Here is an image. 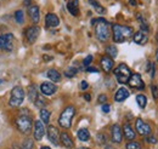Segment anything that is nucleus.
Returning a JSON list of instances; mask_svg holds the SVG:
<instances>
[{"label":"nucleus","instance_id":"nucleus-1","mask_svg":"<svg viewBox=\"0 0 158 149\" xmlns=\"http://www.w3.org/2000/svg\"><path fill=\"white\" fill-rule=\"evenodd\" d=\"M91 24L95 27V35L100 41L105 42L111 37V24L105 18H94Z\"/></svg>","mask_w":158,"mask_h":149},{"label":"nucleus","instance_id":"nucleus-2","mask_svg":"<svg viewBox=\"0 0 158 149\" xmlns=\"http://www.w3.org/2000/svg\"><path fill=\"white\" fill-rule=\"evenodd\" d=\"M134 30L131 27L128 26H122V24H113L112 26V35H113V41L114 42H124L129 38L133 37Z\"/></svg>","mask_w":158,"mask_h":149},{"label":"nucleus","instance_id":"nucleus-3","mask_svg":"<svg viewBox=\"0 0 158 149\" xmlns=\"http://www.w3.org/2000/svg\"><path fill=\"white\" fill-rule=\"evenodd\" d=\"M76 114V108L73 106H68L63 109V112L61 113L59 118V124L61 127L63 129H69L71 125H72V120H73V116Z\"/></svg>","mask_w":158,"mask_h":149},{"label":"nucleus","instance_id":"nucleus-4","mask_svg":"<svg viewBox=\"0 0 158 149\" xmlns=\"http://www.w3.org/2000/svg\"><path fill=\"white\" fill-rule=\"evenodd\" d=\"M15 125L17 127V130L20 131L21 133L23 135H28L31 130H32V126H33V120L31 116L28 115H19L15 120Z\"/></svg>","mask_w":158,"mask_h":149},{"label":"nucleus","instance_id":"nucleus-5","mask_svg":"<svg viewBox=\"0 0 158 149\" xmlns=\"http://www.w3.org/2000/svg\"><path fill=\"white\" fill-rule=\"evenodd\" d=\"M24 101V91L21 86H15L11 90V96H10V101L9 104L12 108H19Z\"/></svg>","mask_w":158,"mask_h":149},{"label":"nucleus","instance_id":"nucleus-6","mask_svg":"<svg viewBox=\"0 0 158 149\" xmlns=\"http://www.w3.org/2000/svg\"><path fill=\"white\" fill-rule=\"evenodd\" d=\"M113 73L117 78V81L119 84H128V80L131 75L130 69L128 68V66H125L124 63H120L118 67L113 70Z\"/></svg>","mask_w":158,"mask_h":149},{"label":"nucleus","instance_id":"nucleus-7","mask_svg":"<svg viewBox=\"0 0 158 149\" xmlns=\"http://www.w3.org/2000/svg\"><path fill=\"white\" fill-rule=\"evenodd\" d=\"M0 49L7 52L14 50V35L11 33L0 35Z\"/></svg>","mask_w":158,"mask_h":149},{"label":"nucleus","instance_id":"nucleus-8","mask_svg":"<svg viewBox=\"0 0 158 149\" xmlns=\"http://www.w3.org/2000/svg\"><path fill=\"white\" fill-rule=\"evenodd\" d=\"M26 39L29 44H34L37 41V39L40 34V28L38 26H32V27H28L26 29Z\"/></svg>","mask_w":158,"mask_h":149},{"label":"nucleus","instance_id":"nucleus-9","mask_svg":"<svg viewBox=\"0 0 158 149\" xmlns=\"http://www.w3.org/2000/svg\"><path fill=\"white\" fill-rule=\"evenodd\" d=\"M128 84L130 87L133 89H138V90H143L145 89V83L142 80V78L140 76V74H131L129 80H128Z\"/></svg>","mask_w":158,"mask_h":149},{"label":"nucleus","instance_id":"nucleus-10","mask_svg":"<svg viewBox=\"0 0 158 149\" xmlns=\"http://www.w3.org/2000/svg\"><path fill=\"white\" fill-rule=\"evenodd\" d=\"M48 138L49 141L54 144V146H59L60 144V132L57 127L50 125L48 126Z\"/></svg>","mask_w":158,"mask_h":149},{"label":"nucleus","instance_id":"nucleus-11","mask_svg":"<svg viewBox=\"0 0 158 149\" xmlns=\"http://www.w3.org/2000/svg\"><path fill=\"white\" fill-rule=\"evenodd\" d=\"M135 127H136V131H138L141 136H143V137L145 136H148L151 133V127L142 119H140V118H138L136 121H135Z\"/></svg>","mask_w":158,"mask_h":149},{"label":"nucleus","instance_id":"nucleus-12","mask_svg":"<svg viewBox=\"0 0 158 149\" xmlns=\"http://www.w3.org/2000/svg\"><path fill=\"white\" fill-rule=\"evenodd\" d=\"M45 126H44V123L41 120H37L34 123V139L37 141H41L44 135H45Z\"/></svg>","mask_w":158,"mask_h":149},{"label":"nucleus","instance_id":"nucleus-13","mask_svg":"<svg viewBox=\"0 0 158 149\" xmlns=\"http://www.w3.org/2000/svg\"><path fill=\"white\" fill-rule=\"evenodd\" d=\"M56 90H57L56 85L54 83H50V81H45V83H43L40 85V91H41L43 95H45V96L54 95V93L56 92Z\"/></svg>","mask_w":158,"mask_h":149},{"label":"nucleus","instance_id":"nucleus-14","mask_svg":"<svg viewBox=\"0 0 158 149\" xmlns=\"http://www.w3.org/2000/svg\"><path fill=\"white\" fill-rule=\"evenodd\" d=\"M111 137H112V141L114 143H120L122 139H123V132L119 125H113L112 129H111Z\"/></svg>","mask_w":158,"mask_h":149},{"label":"nucleus","instance_id":"nucleus-15","mask_svg":"<svg viewBox=\"0 0 158 149\" xmlns=\"http://www.w3.org/2000/svg\"><path fill=\"white\" fill-rule=\"evenodd\" d=\"M133 40H134V42H136L138 45H145V44H147V41H148V35H147L146 32L139 30L135 34H133Z\"/></svg>","mask_w":158,"mask_h":149},{"label":"nucleus","instance_id":"nucleus-16","mask_svg":"<svg viewBox=\"0 0 158 149\" xmlns=\"http://www.w3.org/2000/svg\"><path fill=\"white\" fill-rule=\"evenodd\" d=\"M100 63H101V67H102V69H103L106 73H110V72H112V69H113V66H114V62H113V59H112L111 57L103 56L102 58H101Z\"/></svg>","mask_w":158,"mask_h":149},{"label":"nucleus","instance_id":"nucleus-17","mask_svg":"<svg viewBox=\"0 0 158 149\" xmlns=\"http://www.w3.org/2000/svg\"><path fill=\"white\" fill-rule=\"evenodd\" d=\"M28 15L32 19L33 23H38L40 18V12H39V6L37 5H31L28 7Z\"/></svg>","mask_w":158,"mask_h":149},{"label":"nucleus","instance_id":"nucleus-18","mask_svg":"<svg viewBox=\"0 0 158 149\" xmlns=\"http://www.w3.org/2000/svg\"><path fill=\"white\" fill-rule=\"evenodd\" d=\"M60 143H61L63 147H66V148H73V146H74L72 138L69 137V135H68L67 132H62V133L60 135Z\"/></svg>","mask_w":158,"mask_h":149},{"label":"nucleus","instance_id":"nucleus-19","mask_svg":"<svg viewBox=\"0 0 158 149\" xmlns=\"http://www.w3.org/2000/svg\"><path fill=\"white\" fill-rule=\"evenodd\" d=\"M45 23L46 27H57L60 24V19L55 14H48L45 17Z\"/></svg>","mask_w":158,"mask_h":149},{"label":"nucleus","instance_id":"nucleus-20","mask_svg":"<svg viewBox=\"0 0 158 149\" xmlns=\"http://www.w3.org/2000/svg\"><path fill=\"white\" fill-rule=\"evenodd\" d=\"M78 6H79V0H69L67 2V9H68L69 14L73 15V16H78L79 14Z\"/></svg>","mask_w":158,"mask_h":149},{"label":"nucleus","instance_id":"nucleus-21","mask_svg":"<svg viewBox=\"0 0 158 149\" xmlns=\"http://www.w3.org/2000/svg\"><path fill=\"white\" fill-rule=\"evenodd\" d=\"M123 136L128 139V141H133L135 139V131L133 130V127L129 124H125L123 126Z\"/></svg>","mask_w":158,"mask_h":149},{"label":"nucleus","instance_id":"nucleus-22","mask_svg":"<svg viewBox=\"0 0 158 149\" xmlns=\"http://www.w3.org/2000/svg\"><path fill=\"white\" fill-rule=\"evenodd\" d=\"M129 97V91L125 87H120L114 95V101L116 102H123Z\"/></svg>","mask_w":158,"mask_h":149},{"label":"nucleus","instance_id":"nucleus-23","mask_svg":"<svg viewBox=\"0 0 158 149\" xmlns=\"http://www.w3.org/2000/svg\"><path fill=\"white\" fill-rule=\"evenodd\" d=\"M38 91H37V87H35V85H31L29 87H28V98H29V101L31 102H35L37 101V98H38Z\"/></svg>","mask_w":158,"mask_h":149},{"label":"nucleus","instance_id":"nucleus-24","mask_svg":"<svg viewBox=\"0 0 158 149\" xmlns=\"http://www.w3.org/2000/svg\"><path fill=\"white\" fill-rule=\"evenodd\" d=\"M46 76H48L51 81H54V83H59L60 80H61V74H60L56 69H50V70H48Z\"/></svg>","mask_w":158,"mask_h":149},{"label":"nucleus","instance_id":"nucleus-25","mask_svg":"<svg viewBox=\"0 0 158 149\" xmlns=\"http://www.w3.org/2000/svg\"><path fill=\"white\" fill-rule=\"evenodd\" d=\"M77 136H78V138L81 142H86V141L90 139V132L86 129H80L78 131V133H77Z\"/></svg>","mask_w":158,"mask_h":149},{"label":"nucleus","instance_id":"nucleus-26","mask_svg":"<svg viewBox=\"0 0 158 149\" xmlns=\"http://www.w3.org/2000/svg\"><path fill=\"white\" fill-rule=\"evenodd\" d=\"M106 54L108 55V57H111V58H116L117 55H118V50H117V47L114 45H108L106 47Z\"/></svg>","mask_w":158,"mask_h":149},{"label":"nucleus","instance_id":"nucleus-27","mask_svg":"<svg viewBox=\"0 0 158 149\" xmlns=\"http://www.w3.org/2000/svg\"><path fill=\"white\" fill-rule=\"evenodd\" d=\"M40 119L44 124H48L50 121V112L45 108H41L40 109Z\"/></svg>","mask_w":158,"mask_h":149},{"label":"nucleus","instance_id":"nucleus-28","mask_svg":"<svg viewBox=\"0 0 158 149\" xmlns=\"http://www.w3.org/2000/svg\"><path fill=\"white\" fill-rule=\"evenodd\" d=\"M89 4H90V5H91V6H93V7L96 10V12H99V14H101V15L106 12L105 7H103V6H101V5H100L96 0H89Z\"/></svg>","mask_w":158,"mask_h":149},{"label":"nucleus","instance_id":"nucleus-29","mask_svg":"<svg viewBox=\"0 0 158 149\" xmlns=\"http://www.w3.org/2000/svg\"><path fill=\"white\" fill-rule=\"evenodd\" d=\"M136 102H138L140 108H145L146 104H147V98H146L145 95H138L136 96Z\"/></svg>","mask_w":158,"mask_h":149},{"label":"nucleus","instance_id":"nucleus-30","mask_svg":"<svg viewBox=\"0 0 158 149\" xmlns=\"http://www.w3.org/2000/svg\"><path fill=\"white\" fill-rule=\"evenodd\" d=\"M20 149H34V142L32 138H27L23 141Z\"/></svg>","mask_w":158,"mask_h":149},{"label":"nucleus","instance_id":"nucleus-31","mask_svg":"<svg viewBox=\"0 0 158 149\" xmlns=\"http://www.w3.org/2000/svg\"><path fill=\"white\" fill-rule=\"evenodd\" d=\"M15 19H16V22H17L19 24H22V23H23V21H24V14H23L22 10H17V11L15 12Z\"/></svg>","mask_w":158,"mask_h":149},{"label":"nucleus","instance_id":"nucleus-32","mask_svg":"<svg viewBox=\"0 0 158 149\" xmlns=\"http://www.w3.org/2000/svg\"><path fill=\"white\" fill-rule=\"evenodd\" d=\"M127 149H141V144L133 139V141H129V143L127 144Z\"/></svg>","mask_w":158,"mask_h":149},{"label":"nucleus","instance_id":"nucleus-33","mask_svg":"<svg viewBox=\"0 0 158 149\" xmlns=\"http://www.w3.org/2000/svg\"><path fill=\"white\" fill-rule=\"evenodd\" d=\"M77 72H78V70H77V68L69 67V68H68V69H67V70L64 72V75H66L67 78H73L74 75L77 74Z\"/></svg>","mask_w":158,"mask_h":149},{"label":"nucleus","instance_id":"nucleus-34","mask_svg":"<svg viewBox=\"0 0 158 149\" xmlns=\"http://www.w3.org/2000/svg\"><path fill=\"white\" fill-rule=\"evenodd\" d=\"M155 63H151V62H148V68H147V72H150V75H151V78H153L155 76Z\"/></svg>","mask_w":158,"mask_h":149},{"label":"nucleus","instance_id":"nucleus-35","mask_svg":"<svg viewBox=\"0 0 158 149\" xmlns=\"http://www.w3.org/2000/svg\"><path fill=\"white\" fill-rule=\"evenodd\" d=\"M93 59H94V57L91 56V55H89V56H88L85 59H84V61H83V64H84L85 67H88V66H89V64L93 62Z\"/></svg>","mask_w":158,"mask_h":149},{"label":"nucleus","instance_id":"nucleus-36","mask_svg":"<svg viewBox=\"0 0 158 149\" xmlns=\"http://www.w3.org/2000/svg\"><path fill=\"white\" fill-rule=\"evenodd\" d=\"M98 141H99L100 144H105V143H106V137H105V135L99 133V135H98Z\"/></svg>","mask_w":158,"mask_h":149},{"label":"nucleus","instance_id":"nucleus-37","mask_svg":"<svg viewBox=\"0 0 158 149\" xmlns=\"http://www.w3.org/2000/svg\"><path fill=\"white\" fill-rule=\"evenodd\" d=\"M151 90H152V95H153V98H158V89L157 86H155V85H152L151 86Z\"/></svg>","mask_w":158,"mask_h":149},{"label":"nucleus","instance_id":"nucleus-38","mask_svg":"<svg viewBox=\"0 0 158 149\" xmlns=\"http://www.w3.org/2000/svg\"><path fill=\"white\" fill-rule=\"evenodd\" d=\"M106 101H107V96H106V95H100L99 98H98V102H99V103H102V104H103V103H105Z\"/></svg>","mask_w":158,"mask_h":149},{"label":"nucleus","instance_id":"nucleus-39","mask_svg":"<svg viewBox=\"0 0 158 149\" xmlns=\"http://www.w3.org/2000/svg\"><path fill=\"white\" fill-rule=\"evenodd\" d=\"M147 141H148L150 143H152V144L157 143V138H156L155 136H148V137H147Z\"/></svg>","mask_w":158,"mask_h":149},{"label":"nucleus","instance_id":"nucleus-40","mask_svg":"<svg viewBox=\"0 0 158 149\" xmlns=\"http://www.w3.org/2000/svg\"><path fill=\"white\" fill-rule=\"evenodd\" d=\"M101 109H102V112H103V113H108L111 108H110V106H108V104L103 103V104H102V107H101Z\"/></svg>","mask_w":158,"mask_h":149},{"label":"nucleus","instance_id":"nucleus-41","mask_svg":"<svg viewBox=\"0 0 158 149\" xmlns=\"http://www.w3.org/2000/svg\"><path fill=\"white\" fill-rule=\"evenodd\" d=\"M88 87H89V85H88V83H86L85 80H83V81L80 83V89H81V90H86Z\"/></svg>","mask_w":158,"mask_h":149},{"label":"nucleus","instance_id":"nucleus-42","mask_svg":"<svg viewBox=\"0 0 158 149\" xmlns=\"http://www.w3.org/2000/svg\"><path fill=\"white\" fill-rule=\"evenodd\" d=\"M86 70H88L89 73H99V69H96V68H94V67H88Z\"/></svg>","mask_w":158,"mask_h":149},{"label":"nucleus","instance_id":"nucleus-43","mask_svg":"<svg viewBox=\"0 0 158 149\" xmlns=\"http://www.w3.org/2000/svg\"><path fill=\"white\" fill-rule=\"evenodd\" d=\"M83 97H84V99H85V101H88V102H89V101L91 99V97H90V95H88V93H85V95H84Z\"/></svg>","mask_w":158,"mask_h":149},{"label":"nucleus","instance_id":"nucleus-44","mask_svg":"<svg viewBox=\"0 0 158 149\" xmlns=\"http://www.w3.org/2000/svg\"><path fill=\"white\" fill-rule=\"evenodd\" d=\"M31 1H32V0H23V4H24L26 6H31Z\"/></svg>","mask_w":158,"mask_h":149},{"label":"nucleus","instance_id":"nucleus-45","mask_svg":"<svg viewBox=\"0 0 158 149\" xmlns=\"http://www.w3.org/2000/svg\"><path fill=\"white\" fill-rule=\"evenodd\" d=\"M129 2H130V5H136V1L135 0H130Z\"/></svg>","mask_w":158,"mask_h":149},{"label":"nucleus","instance_id":"nucleus-46","mask_svg":"<svg viewBox=\"0 0 158 149\" xmlns=\"http://www.w3.org/2000/svg\"><path fill=\"white\" fill-rule=\"evenodd\" d=\"M40 149H51V148H49V147H41Z\"/></svg>","mask_w":158,"mask_h":149},{"label":"nucleus","instance_id":"nucleus-47","mask_svg":"<svg viewBox=\"0 0 158 149\" xmlns=\"http://www.w3.org/2000/svg\"><path fill=\"white\" fill-rule=\"evenodd\" d=\"M156 58H157V62H158V50H157V52H156Z\"/></svg>","mask_w":158,"mask_h":149},{"label":"nucleus","instance_id":"nucleus-48","mask_svg":"<svg viewBox=\"0 0 158 149\" xmlns=\"http://www.w3.org/2000/svg\"><path fill=\"white\" fill-rule=\"evenodd\" d=\"M106 149H113V148H111V146H107V147H106Z\"/></svg>","mask_w":158,"mask_h":149},{"label":"nucleus","instance_id":"nucleus-49","mask_svg":"<svg viewBox=\"0 0 158 149\" xmlns=\"http://www.w3.org/2000/svg\"><path fill=\"white\" fill-rule=\"evenodd\" d=\"M79 149H89V148H85V147H81V148H79Z\"/></svg>","mask_w":158,"mask_h":149},{"label":"nucleus","instance_id":"nucleus-50","mask_svg":"<svg viewBox=\"0 0 158 149\" xmlns=\"http://www.w3.org/2000/svg\"><path fill=\"white\" fill-rule=\"evenodd\" d=\"M156 38H157V41H158V33H157V37H156Z\"/></svg>","mask_w":158,"mask_h":149}]
</instances>
